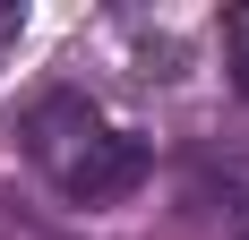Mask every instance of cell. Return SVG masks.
<instances>
[{"label": "cell", "instance_id": "cell-1", "mask_svg": "<svg viewBox=\"0 0 249 240\" xmlns=\"http://www.w3.org/2000/svg\"><path fill=\"white\" fill-rule=\"evenodd\" d=\"M18 137H26V154H35V171H43L69 206H121V197L146 189V171H155V146L129 137V129H112L77 86L35 95L18 112Z\"/></svg>", "mask_w": 249, "mask_h": 240}, {"label": "cell", "instance_id": "cell-2", "mask_svg": "<svg viewBox=\"0 0 249 240\" xmlns=\"http://www.w3.org/2000/svg\"><path fill=\"white\" fill-rule=\"evenodd\" d=\"M0 240H69V232H60L43 206H26V197H9V189H0Z\"/></svg>", "mask_w": 249, "mask_h": 240}, {"label": "cell", "instance_id": "cell-3", "mask_svg": "<svg viewBox=\"0 0 249 240\" xmlns=\"http://www.w3.org/2000/svg\"><path fill=\"white\" fill-rule=\"evenodd\" d=\"M224 69H232V95H249V0L224 9Z\"/></svg>", "mask_w": 249, "mask_h": 240}, {"label": "cell", "instance_id": "cell-4", "mask_svg": "<svg viewBox=\"0 0 249 240\" xmlns=\"http://www.w3.org/2000/svg\"><path fill=\"white\" fill-rule=\"evenodd\" d=\"M18 26H26V9H18V0H0V34H18Z\"/></svg>", "mask_w": 249, "mask_h": 240}]
</instances>
